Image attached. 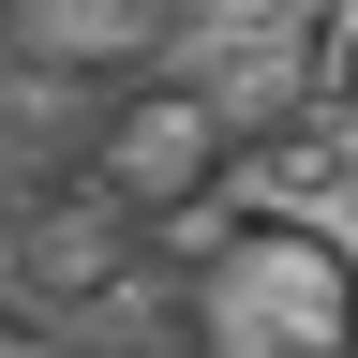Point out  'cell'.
<instances>
[{
    "instance_id": "5",
    "label": "cell",
    "mask_w": 358,
    "mask_h": 358,
    "mask_svg": "<svg viewBox=\"0 0 358 358\" xmlns=\"http://www.w3.org/2000/svg\"><path fill=\"white\" fill-rule=\"evenodd\" d=\"M0 358H90V343H75V329H45L30 299H0Z\"/></svg>"
},
{
    "instance_id": "1",
    "label": "cell",
    "mask_w": 358,
    "mask_h": 358,
    "mask_svg": "<svg viewBox=\"0 0 358 358\" xmlns=\"http://www.w3.org/2000/svg\"><path fill=\"white\" fill-rule=\"evenodd\" d=\"M179 358H358V239L313 209H239L179 268Z\"/></svg>"
},
{
    "instance_id": "2",
    "label": "cell",
    "mask_w": 358,
    "mask_h": 358,
    "mask_svg": "<svg viewBox=\"0 0 358 358\" xmlns=\"http://www.w3.org/2000/svg\"><path fill=\"white\" fill-rule=\"evenodd\" d=\"M224 164H239V105L194 90V75H150V90L105 120V150H90V179H105L120 224H194V209L224 194Z\"/></svg>"
},
{
    "instance_id": "6",
    "label": "cell",
    "mask_w": 358,
    "mask_h": 358,
    "mask_svg": "<svg viewBox=\"0 0 358 358\" xmlns=\"http://www.w3.org/2000/svg\"><path fill=\"white\" fill-rule=\"evenodd\" d=\"M329 120L358 134V30H329Z\"/></svg>"
},
{
    "instance_id": "3",
    "label": "cell",
    "mask_w": 358,
    "mask_h": 358,
    "mask_svg": "<svg viewBox=\"0 0 358 358\" xmlns=\"http://www.w3.org/2000/svg\"><path fill=\"white\" fill-rule=\"evenodd\" d=\"M313 30H329V0H164V45L194 60V90L239 60H299Z\"/></svg>"
},
{
    "instance_id": "4",
    "label": "cell",
    "mask_w": 358,
    "mask_h": 358,
    "mask_svg": "<svg viewBox=\"0 0 358 358\" xmlns=\"http://www.w3.org/2000/svg\"><path fill=\"white\" fill-rule=\"evenodd\" d=\"M30 30V60H150L164 45V0H0Z\"/></svg>"
}]
</instances>
